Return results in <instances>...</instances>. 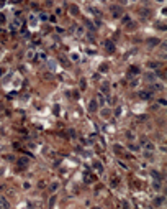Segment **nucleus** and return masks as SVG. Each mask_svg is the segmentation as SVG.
I'll use <instances>...</instances> for the list:
<instances>
[{"label":"nucleus","instance_id":"1","mask_svg":"<svg viewBox=\"0 0 167 209\" xmlns=\"http://www.w3.org/2000/svg\"><path fill=\"white\" fill-rule=\"evenodd\" d=\"M28 163H30V160L25 158V156H23V158H18V171H21L23 168H26Z\"/></svg>","mask_w":167,"mask_h":209},{"label":"nucleus","instance_id":"2","mask_svg":"<svg viewBox=\"0 0 167 209\" xmlns=\"http://www.w3.org/2000/svg\"><path fill=\"white\" fill-rule=\"evenodd\" d=\"M105 48H107L108 53H113V51H115V43L110 41V40H107V41H105Z\"/></svg>","mask_w":167,"mask_h":209},{"label":"nucleus","instance_id":"3","mask_svg":"<svg viewBox=\"0 0 167 209\" xmlns=\"http://www.w3.org/2000/svg\"><path fill=\"white\" fill-rule=\"evenodd\" d=\"M139 97L144 99V100H148V99L152 97V92H151V91H141V92H139Z\"/></svg>","mask_w":167,"mask_h":209},{"label":"nucleus","instance_id":"4","mask_svg":"<svg viewBox=\"0 0 167 209\" xmlns=\"http://www.w3.org/2000/svg\"><path fill=\"white\" fill-rule=\"evenodd\" d=\"M69 12H71L72 15H79V7L74 5V3H71V5H69Z\"/></svg>","mask_w":167,"mask_h":209},{"label":"nucleus","instance_id":"5","mask_svg":"<svg viewBox=\"0 0 167 209\" xmlns=\"http://www.w3.org/2000/svg\"><path fill=\"white\" fill-rule=\"evenodd\" d=\"M164 201H166V198H164V196H159V198H156V199H154V206H162V204H164Z\"/></svg>","mask_w":167,"mask_h":209},{"label":"nucleus","instance_id":"6","mask_svg":"<svg viewBox=\"0 0 167 209\" xmlns=\"http://www.w3.org/2000/svg\"><path fill=\"white\" fill-rule=\"evenodd\" d=\"M0 208H10V202L7 199H5V198H2V196H0Z\"/></svg>","mask_w":167,"mask_h":209},{"label":"nucleus","instance_id":"7","mask_svg":"<svg viewBox=\"0 0 167 209\" xmlns=\"http://www.w3.org/2000/svg\"><path fill=\"white\" fill-rule=\"evenodd\" d=\"M93 168H95L98 173H102V171H103V165L100 163V161H95V163H93Z\"/></svg>","mask_w":167,"mask_h":209},{"label":"nucleus","instance_id":"8","mask_svg":"<svg viewBox=\"0 0 167 209\" xmlns=\"http://www.w3.org/2000/svg\"><path fill=\"white\" fill-rule=\"evenodd\" d=\"M97 107H98V104H97V100H92V102H90V105H89V109H90V112H95V110H97Z\"/></svg>","mask_w":167,"mask_h":209},{"label":"nucleus","instance_id":"9","mask_svg":"<svg viewBox=\"0 0 167 209\" xmlns=\"http://www.w3.org/2000/svg\"><path fill=\"white\" fill-rule=\"evenodd\" d=\"M152 87H154L156 91H164V84H161V82H154Z\"/></svg>","mask_w":167,"mask_h":209},{"label":"nucleus","instance_id":"10","mask_svg":"<svg viewBox=\"0 0 167 209\" xmlns=\"http://www.w3.org/2000/svg\"><path fill=\"white\" fill-rule=\"evenodd\" d=\"M111 10H113V17H120V7H111Z\"/></svg>","mask_w":167,"mask_h":209},{"label":"nucleus","instance_id":"11","mask_svg":"<svg viewBox=\"0 0 167 209\" xmlns=\"http://www.w3.org/2000/svg\"><path fill=\"white\" fill-rule=\"evenodd\" d=\"M148 45H151V46H156V45H159V40L157 38H151L148 41Z\"/></svg>","mask_w":167,"mask_h":209},{"label":"nucleus","instance_id":"12","mask_svg":"<svg viewBox=\"0 0 167 209\" xmlns=\"http://www.w3.org/2000/svg\"><path fill=\"white\" fill-rule=\"evenodd\" d=\"M130 73L131 74H138L139 73V68H138V66H133V68L130 69Z\"/></svg>","mask_w":167,"mask_h":209},{"label":"nucleus","instance_id":"13","mask_svg":"<svg viewBox=\"0 0 167 209\" xmlns=\"http://www.w3.org/2000/svg\"><path fill=\"white\" fill-rule=\"evenodd\" d=\"M123 23H125V25H128V23H131V18L128 17V15H125V17H123Z\"/></svg>","mask_w":167,"mask_h":209},{"label":"nucleus","instance_id":"14","mask_svg":"<svg viewBox=\"0 0 167 209\" xmlns=\"http://www.w3.org/2000/svg\"><path fill=\"white\" fill-rule=\"evenodd\" d=\"M57 188H59V183H53V184L49 186V189H51V191H56Z\"/></svg>","mask_w":167,"mask_h":209},{"label":"nucleus","instance_id":"15","mask_svg":"<svg viewBox=\"0 0 167 209\" xmlns=\"http://www.w3.org/2000/svg\"><path fill=\"white\" fill-rule=\"evenodd\" d=\"M100 71H102V73L108 71V64H102V66H100Z\"/></svg>","mask_w":167,"mask_h":209},{"label":"nucleus","instance_id":"16","mask_svg":"<svg viewBox=\"0 0 167 209\" xmlns=\"http://www.w3.org/2000/svg\"><path fill=\"white\" fill-rule=\"evenodd\" d=\"M148 66L151 68V69H156V68H159V64H157V63H149Z\"/></svg>","mask_w":167,"mask_h":209},{"label":"nucleus","instance_id":"17","mask_svg":"<svg viewBox=\"0 0 167 209\" xmlns=\"http://www.w3.org/2000/svg\"><path fill=\"white\" fill-rule=\"evenodd\" d=\"M146 77H148V81H151V82H154V74H151V73H148V76H146Z\"/></svg>","mask_w":167,"mask_h":209},{"label":"nucleus","instance_id":"18","mask_svg":"<svg viewBox=\"0 0 167 209\" xmlns=\"http://www.w3.org/2000/svg\"><path fill=\"white\" fill-rule=\"evenodd\" d=\"M130 150H133V152H138L139 146H138V145H133V143H131V145H130Z\"/></svg>","mask_w":167,"mask_h":209},{"label":"nucleus","instance_id":"19","mask_svg":"<svg viewBox=\"0 0 167 209\" xmlns=\"http://www.w3.org/2000/svg\"><path fill=\"white\" fill-rule=\"evenodd\" d=\"M77 35H79V36H82V35H84V28H82V27L77 28Z\"/></svg>","mask_w":167,"mask_h":209},{"label":"nucleus","instance_id":"20","mask_svg":"<svg viewBox=\"0 0 167 209\" xmlns=\"http://www.w3.org/2000/svg\"><path fill=\"white\" fill-rule=\"evenodd\" d=\"M146 148H148V150H154V145L149 142V143H146Z\"/></svg>","mask_w":167,"mask_h":209},{"label":"nucleus","instance_id":"21","mask_svg":"<svg viewBox=\"0 0 167 209\" xmlns=\"http://www.w3.org/2000/svg\"><path fill=\"white\" fill-rule=\"evenodd\" d=\"M54 201H56V198H54V196H53V198H51V199H49V206H51V208H53V206H54Z\"/></svg>","mask_w":167,"mask_h":209},{"label":"nucleus","instance_id":"22","mask_svg":"<svg viewBox=\"0 0 167 209\" xmlns=\"http://www.w3.org/2000/svg\"><path fill=\"white\" fill-rule=\"evenodd\" d=\"M67 135L69 137H75V132L74 130H67Z\"/></svg>","mask_w":167,"mask_h":209},{"label":"nucleus","instance_id":"23","mask_svg":"<svg viewBox=\"0 0 167 209\" xmlns=\"http://www.w3.org/2000/svg\"><path fill=\"white\" fill-rule=\"evenodd\" d=\"M85 86H87V82L82 79V81H80V89H85Z\"/></svg>","mask_w":167,"mask_h":209},{"label":"nucleus","instance_id":"24","mask_svg":"<svg viewBox=\"0 0 167 209\" xmlns=\"http://www.w3.org/2000/svg\"><path fill=\"white\" fill-rule=\"evenodd\" d=\"M115 152H118V153H121V146H120V145H115Z\"/></svg>","mask_w":167,"mask_h":209},{"label":"nucleus","instance_id":"25","mask_svg":"<svg viewBox=\"0 0 167 209\" xmlns=\"http://www.w3.org/2000/svg\"><path fill=\"white\" fill-rule=\"evenodd\" d=\"M152 176H154L156 180H159V178H161V176H159V173H156V171H152Z\"/></svg>","mask_w":167,"mask_h":209},{"label":"nucleus","instance_id":"26","mask_svg":"<svg viewBox=\"0 0 167 209\" xmlns=\"http://www.w3.org/2000/svg\"><path fill=\"white\" fill-rule=\"evenodd\" d=\"M39 18H41V20H48V17L44 15V13H41V15H39Z\"/></svg>","mask_w":167,"mask_h":209},{"label":"nucleus","instance_id":"27","mask_svg":"<svg viewBox=\"0 0 167 209\" xmlns=\"http://www.w3.org/2000/svg\"><path fill=\"white\" fill-rule=\"evenodd\" d=\"M115 114H116V115H120V114H121V107H118V109L115 110Z\"/></svg>","mask_w":167,"mask_h":209},{"label":"nucleus","instance_id":"28","mask_svg":"<svg viewBox=\"0 0 167 209\" xmlns=\"http://www.w3.org/2000/svg\"><path fill=\"white\" fill-rule=\"evenodd\" d=\"M157 2H164V0H157Z\"/></svg>","mask_w":167,"mask_h":209},{"label":"nucleus","instance_id":"29","mask_svg":"<svg viewBox=\"0 0 167 209\" xmlns=\"http://www.w3.org/2000/svg\"><path fill=\"white\" fill-rule=\"evenodd\" d=\"M102 2H105V0H102Z\"/></svg>","mask_w":167,"mask_h":209}]
</instances>
